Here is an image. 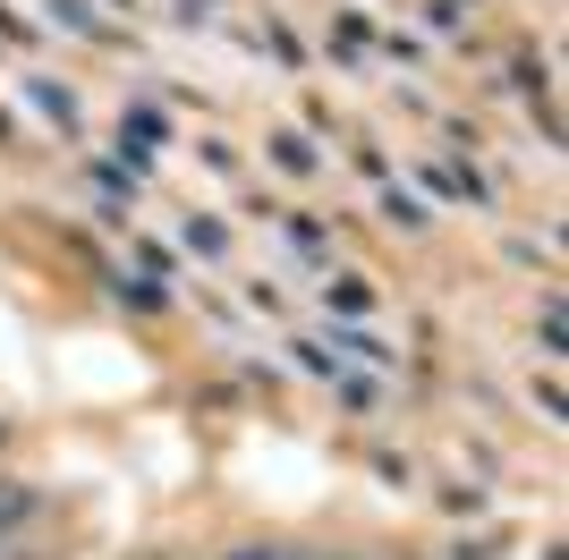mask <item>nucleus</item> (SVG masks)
Here are the masks:
<instances>
[{"label":"nucleus","mask_w":569,"mask_h":560,"mask_svg":"<svg viewBox=\"0 0 569 560\" xmlns=\"http://www.w3.org/2000/svg\"><path fill=\"white\" fill-rule=\"evenodd\" d=\"M26 518H34V492H26V484H0V536L26 527Z\"/></svg>","instance_id":"1"},{"label":"nucleus","mask_w":569,"mask_h":560,"mask_svg":"<svg viewBox=\"0 0 569 560\" xmlns=\"http://www.w3.org/2000/svg\"><path fill=\"white\" fill-rule=\"evenodd\" d=\"M51 9H60L69 26H94V9H86V0H51Z\"/></svg>","instance_id":"2"},{"label":"nucleus","mask_w":569,"mask_h":560,"mask_svg":"<svg viewBox=\"0 0 569 560\" xmlns=\"http://www.w3.org/2000/svg\"><path fill=\"white\" fill-rule=\"evenodd\" d=\"M230 560H281V552H263V543H247V552H230Z\"/></svg>","instance_id":"3"}]
</instances>
